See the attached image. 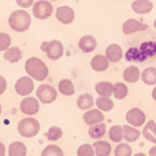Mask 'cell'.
<instances>
[{"label":"cell","instance_id":"6da1fadb","mask_svg":"<svg viewBox=\"0 0 156 156\" xmlns=\"http://www.w3.org/2000/svg\"><path fill=\"white\" fill-rule=\"evenodd\" d=\"M25 71H26V74L32 78V80L40 81V82L45 81L49 74V69H48V66L45 65V62L36 56L29 58V59L25 62Z\"/></svg>","mask_w":156,"mask_h":156},{"label":"cell","instance_id":"7a4b0ae2","mask_svg":"<svg viewBox=\"0 0 156 156\" xmlns=\"http://www.w3.org/2000/svg\"><path fill=\"white\" fill-rule=\"evenodd\" d=\"M32 25V16L26 10H15L8 16V26L16 33H23Z\"/></svg>","mask_w":156,"mask_h":156},{"label":"cell","instance_id":"3957f363","mask_svg":"<svg viewBox=\"0 0 156 156\" xmlns=\"http://www.w3.org/2000/svg\"><path fill=\"white\" fill-rule=\"evenodd\" d=\"M18 133L25 138H33L38 134L40 132V122L34 119L33 116H26V118L21 119L16 126Z\"/></svg>","mask_w":156,"mask_h":156},{"label":"cell","instance_id":"277c9868","mask_svg":"<svg viewBox=\"0 0 156 156\" xmlns=\"http://www.w3.org/2000/svg\"><path fill=\"white\" fill-rule=\"evenodd\" d=\"M40 49L47 55V58L51 60H59L65 55V45L59 40L43 41L40 44Z\"/></svg>","mask_w":156,"mask_h":156},{"label":"cell","instance_id":"5b68a950","mask_svg":"<svg viewBox=\"0 0 156 156\" xmlns=\"http://www.w3.org/2000/svg\"><path fill=\"white\" fill-rule=\"evenodd\" d=\"M36 97L40 103L43 104H51L56 100L58 90L49 83H41L37 89H36Z\"/></svg>","mask_w":156,"mask_h":156},{"label":"cell","instance_id":"8992f818","mask_svg":"<svg viewBox=\"0 0 156 156\" xmlns=\"http://www.w3.org/2000/svg\"><path fill=\"white\" fill-rule=\"evenodd\" d=\"M32 12L36 19L44 21V19H48L52 15L54 5L48 0H37V2H34V4L32 7Z\"/></svg>","mask_w":156,"mask_h":156},{"label":"cell","instance_id":"52a82bcc","mask_svg":"<svg viewBox=\"0 0 156 156\" xmlns=\"http://www.w3.org/2000/svg\"><path fill=\"white\" fill-rule=\"evenodd\" d=\"M16 94L22 97H27L32 94V92L34 90V80H32L29 76H23L21 78H18L14 85Z\"/></svg>","mask_w":156,"mask_h":156},{"label":"cell","instance_id":"ba28073f","mask_svg":"<svg viewBox=\"0 0 156 156\" xmlns=\"http://www.w3.org/2000/svg\"><path fill=\"white\" fill-rule=\"evenodd\" d=\"M126 122H127V125L138 129V127L144 126L147 123V115L143 110H140L137 107L130 108L126 112Z\"/></svg>","mask_w":156,"mask_h":156},{"label":"cell","instance_id":"9c48e42d","mask_svg":"<svg viewBox=\"0 0 156 156\" xmlns=\"http://www.w3.org/2000/svg\"><path fill=\"white\" fill-rule=\"evenodd\" d=\"M19 110H21V112L25 114V115L33 116L40 110V101L37 100V97H32V96L23 97V100H22L21 104H19Z\"/></svg>","mask_w":156,"mask_h":156},{"label":"cell","instance_id":"30bf717a","mask_svg":"<svg viewBox=\"0 0 156 156\" xmlns=\"http://www.w3.org/2000/svg\"><path fill=\"white\" fill-rule=\"evenodd\" d=\"M145 30H148V25L138 21V19H134V18L127 19V21H125L123 25H122V32L126 36L137 33V32H145Z\"/></svg>","mask_w":156,"mask_h":156},{"label":"cell","instance_id":"8fae6325","mask_svg":"<svg viewBox=\"0 0 156 156\" xmlns=\"http://www.w3.org/2000/svg\"><path fill=\"white\" fill-rule=\"evenodd\" d=\"M55 16L56 19L63 25H70L76 19V11L70 7V5H60L55 11Z\"/></svg>","mask_w":156,"mask_h":156},{"label":"cell","instance_id":"7c38bea8","mask_svg":"<svg viewBox=\"0 0 156 156\" xmlns=\"http://www.w3.org/2000/svg\"><path fill=\"white\" fill-rule=\"evenodd\" d=\"M105 58L108 59V62L110 63H118L121 62L122 59H123L125 54H123V49H122V47L119 45V44H110V45L105 48V52H104Z\"/></svg>","mask_w":156,"mask_h":156},{"label":"cell","instance_id":"4fadbf2b","mask_svg":"<svg viewBox=\"0 0 156 156\" xmlns=\"http://www.w3.org/2000/svg\"><path fill=\"white\" fill-rule=\"evenodd\" d=\"M82 119H83V122H85V125L93 126V125L104 122V114L100 110H97V108H92V110L85 111V114L82 115Z\"/></svg>","mask_w":156,"mask_h":156},{"label":"cell","instance_id":"5bb4252c","mask_svg":"<svg viewBox=\"0 0 156 156\" xmlns=\"http://www.w3.org/2000/svg\"><path fill=\"white\" fill-rule=\"evenodd\" d=\"M97 47V40L92 34H85L78 40V48L83 54H90L96 49Z\"/></svg>","mask_w":156,"mask_h":156},{"label":"cell","instance_id":"9a60e30c","mask_svg":"<svg viewBox=\"0 0 156 156\" xmlns=\"http://www.w3.org/2000/svg\"><path fill=\"white\" fill-rule=\"evenodd\" d=\"M125 59L130 63H143V62H145V60H148V58H147L145 54L140 49V47H130V48L125 52Z\"/></svg>","mask_w":156,"mask_h":156},{"label":"cell","instance_id":"2e32d148","mask_svg":"<svg viewBox=\"0 0 156 156\" xmlns=\"http://www.w3.org/2000/svg\"><path fill=\"white\" fill-rule=\"evenodd\" d=\"M90 67H92V70L96 71V73H103V71H105L110 67V62H108V59L105 58V55L97 54L90 59Z\"/></svg>","mask_w":156,"mask_h":156},{"label":"cell","instance_id":"e0dca14e","mask_svg":"<svg viewBox=\"0 0 156 156\" xmlns=\"http://www.w3.org/2000/svg\"><path fill=\"white\" fill-rule=\"evenodd\" d=\"M154 10V3L151 0H133L132 3V11L140 15L149 14Z\"/></svg>","mask_w":156,"mask_h":156},{"label":"cell","instance_id":"ac0fdd59","mask_svg":"<svg viewBox=\"0 0 156 156\" xmlns=\"http://www.w3.org/2000/svg\"><path fill=\"white\" fill-rule=\"evenodd\" d=\"M122 77H123V81L127 83H136L137 81L141 80V70L137 67V66H129V67H126L123 70V74H122Z\"/></svg>","mask_w":156,"mask_h":156},{"label":"cell","instance_id":"d6986e66","mask_svg":"<svg viewBox=\"0 0 156 156\" xmlns=\"http://www.w3.org/2000/svg\"><path fill=\"white\" fill-rule=\"evenodd\" d=\"M141 136L145 138L148 143H152L156 145V122L155 121H148L143 126V132Z\"/></svg>","mask_w":156,"mask_h":156},{"label":"cell","instance_id":"ffe728a7","mask_svg":"<svg viewBox=\"0 0 156 156\" xmlns=\"http://www.w3.org/2000/svg\"><path fill=\"white\" fill-rule=\"evenodd\" d=\"M94 90L100 97H111L114 93V83L108 81H100L94 85Z\"/></svg>","mask_w":156,"mask_h":156},{"label":"cell","instance_id":"44dd1931","mask_svg":"<svg viewBox=\"0 0 156 156\" xmlns=\"http://www.w3.org/2000/svg\"><path fill=\"white\" fill-rule=\"evenodd\" d=\"M93 149L96 156H110L112 152V147L108 141L104 140H97L93 143Z\"/></svg>","mask_w":156,"mask_h":156},{"label":"cell","instance_id":"7402d4cb","mask_svg":"<svg viewBox=\"0 0 156 156\" xmlns=\"http://www.w3.org/2000/svg\"><path fill=\"white\" fill-rule=\"evenodd\" d=\"M58 92L63 94V96H73L76 93V86H74L73 81L69 78H63L58 83Z\"/></svg>","mask_w":156,"mask_h":156},{"label":"cell","instance_id":"603a6c76","mask_svg":"<svg viewBox=\"0 0 156 156\" xmlns=\"http://www.w3.org/2000/svg\"><path fill=\"white\" fill-rule=\"evenodd\" d=\"M94 105V99L90 93H82L78 96L77 99V107L82 111L92 110V107Z\"/></svg>","mask_w":156,"mask_h":156},{"label":"cell","instance_id":"cb8c5ba5","mask_svg":"<svg viewBox=\"0 0 156 156\" xmlns=\"http://www.w3.org/2000/svg\"><path fill=\"white\" fill-rule=\"evenodd\" d=\"M105 133H107V126L104 125V122L93 125V126H89V130H88L89 137L93 138V140H96V141L101 140V138L105 136Z\"/></svg>","mask_w":156,"mask_h":156},{"label":"cell","instance_id":"d4e9b609","mask_svg":"<svg viewBox=\"0 0 156 156\" xmlns=\"http://www.w3.org/2000/svg\"><path fill=\"white\" fill-rule=\"evenodd\" d=\"M22 51L18 47H10L7 51L3 54V58H4L5 62L8 63H18L19 60L22 59Z\"/></svg>","mask_w":156,"mask_h":156},{"label":"cell","instance_id":"484cf974","mask_svg":"<svg viewBox=\"0 0 156 156\" xmlns=\"http://www.w3.org/2000/svg\"><path fill=\"white\" fill-rule=\"evenodd\" d=\"M123 127V138L126 143H134L140 138L141 136V132L137 129V127H133L130 125H125Z\"/></svg>","mask_w":156,"mask_h":156},{"label":"cell","instance_id":"4316f807","mask_svg":"<svg viewBox=\"0 0 156 156\" xmlns=\"http://www.w3.org/2000/svg\"><path fill=\"white\" fill-rule=\"evenodd\" d=\"M7 154L8 156H26L27 154V149L26 145L21 141H14V143L10 144L7 149Z\"/></svg>","mask_w":156,"mask_h":156},{"label":"cell","instance_id":"83f0119b","mask_svg":"<svg viewBox=\"0 0 156 156\" xmlns=\"http://www.w3.org/2000/svg\"><path fill=\"white\" fill-rule=\"evenodd\" d=\"M141 81L145 85L155 86L156 85V67H147L145 70L141 71Z\"/></svg>","mask_w":156,"mask_h":156},{"label":"cell","instance_id":"f1b7e54d","mask_svg":"<svg viewBox=\"0 0 156 156\" xmlns=\"http://www.w3.org/2000/svg\"><path fill=\"white\" fill-rule=\"evenodd\" d=\"M108 138H110V141H112L115 144L122 143V140H123V127L119 126V125L111 126L108 129Z\"/></svg>","mask_w":156,"mask_h":156},{"label":"cell","instance_id":"f546056e","mask_svg":"<svg viewBox=\"0 0 156 156\" xmlns=\"http://www.w3.org/2000/svg\"><path fill=\"white\" fill-rule=\"evenodd\" d=\"M94 104H96L97 110H100L101 112H108L114 108V101L111 97H97L94 100Z\"/></svg>","mask_w":156,"mask_h":156},{"label":"cell","instance_id":"4dcf8cb0","mask_svg":"<svg viewBox=\"0 0 156 156\" xmlns=\"http://www.w3.org/2000/svg\"><path fill=\"white\" fill-rule=\"evenodd\" d=\"M129 94V88L125 82H116L114 83V93L112 96L115 97L116 100H123L125 97Z\"/></svg>","mask_w":156,"mask_h":156},{"label":"cell","instance_id":"1f68e13d","mask_svg":"<svg viewBox=\"0 0 156 156\" xmlns=\"http://www.w3.org/2000/svg\"><path fill=\"white\" fill-rule=\"evenodd\" d=\"M140 49L144 52V54H145V56L148 58V59L155 58L156 56V41H154V40L144 41V43H141Z\"/></svg>","mask_w":156,"mask_h":156},{"label":"cell","instance_id":"d6a6232c","mask_svg":"<svg viewBox=\"0 0 156 156\" xmlns=\"http://www.w3.org/2000/svg\"><path fill=\"white\" fill-rule=\"evenodd\" d=\"M115 156H133V149L129 145V143H119L114 149Z\"/></svg>","mask_w":156,"mask_h":156},{"label":"cell","instance_id":"836d02e7","mask_svg":"<svg viewBox=\"0 0 156 156\" xmlns=\"http://www.w3.org/2000/svg\"><path fill=\"white\" fill-rule=\"evenodd\" d=\"M45 136H47V140L54 141V143H55V141H58V140H60V138H62L63 130L60 129L59 126H51L48 130H47Z\"/></svg>","mask_w":156,"mask_h":156},{"label":"cell","instance_id":"e575fe53","mask_svg":"<svg viewBox=\"0 0 156 156\" xmlns=\"http://www.w3.org/2000/svg\"><path fill=\"white\" fill-rule=\"evenodd\" d=\"M41 156H65L62 148L55 144H51V145H47L45 148L41 152Z\"/></svg>","mask_w":156,"mask_h":156},{"label":"cell","instance_id":"d590c367","mask_svg":"<svg viewBox=\"0 0 156 156\" xmlns=\"http://www.w3.org/2000/svg\"><path fill=\"white\" fill-rule=\"evenodd\" d=\"M77 156H96L94 155V149L92 144H82L78 147Z\"/></svg>","mask_w":156,"mask_h":156},{"label":"cell","instance_id":"8d00e7d4","mask_svg":"<svg viewBox=\"0 0 156 156\" xmlns=\"http://www.w3.org/2000/svg\"><path fill=\"white\" fill-rule=\"evenodd\" d=\"M11 47V37L8 33H0V52H5Z\"/></svg>","mask_w":156,"mask_h":156},{"label":"cell","instance_id":"74e56055","mask_svg":"<svg viewBox=\"0 0 156 156\" xmlns=\"http://www.w3.org/2000/svg\"><path fill=\"white\" fill-rule=\"evenodd\" d=\"M15 3H16V5H18L19 8L25 10V8L33 7V4H34V0H15Z\"/></svg>","mask_w":156,"mask_h":156},{"label":"cell","instance_id":"f35d334b","mask_svg":"<svg viewBox=\"0 0 156 156\" xmlns=\"http://www.w3.org/2000/svg\"><path fill=\"white\" fill-rule=\"evenodd\" d=\"M7 89V80L3 76H0V94H3Z\"/></svg>","mask_w":156,"mask_h":156},{"label":"cell","instance_id":"ab89813d","mask_svg":"<svg viewBox=\"0 0 156 156\" xmlns=\"http://www.w3.org/2000/svg\"><path fill=\"white\" fill-rule=\"evenodd\" d=\"M0 156H5V147L3 143H0Z\"/></svg>","mask_w":156,"mask_h":156},{"label":"cell","instance_id":"60d3db41","mask_svg":"<svg viewBox=\"0 0 156 156\" xmlns=\"http://www.w3.org/2000/svg\"><path fill=\"white\" fill-rule=\"evenodd\" d=\"M148 156H156V145H155V147H152V148L149 149Z\"/></svg>","mask_w":156,"mask_h":156},{"label":"cell","instance_id":"b9f144b4","mask_svg":"<svg viewBox=\"0 0 156 156\" xmlns=\"http://www.w3.org/2000/svg\"><path fill=\"white\" fill-rule=\"evenodd\" d=\"M151 96H152V99L156 101V85L154 86V89H152V92H151Z\"/></svg>","mask_w":156,"mask_h":156},{"label":"cell","instance_id":"7bdbcfd3","mask_svg":"<svg viewBox=\"0 0 156 156\" xmlns=\"http://www.w3.org/2000/svg\"><path fill=\"white\" fill-rule=\"evenodd\" d=\"M133 156H147L145 154H143V152H137V154H134Z\"/></svg>","mask_w":156,"mask_h":156},{"label":"cell","instance_id":"ee69618b","mask_svg":"<svg viewBox=\"0 0 156 156\" xmlns=\"http://www.w3.org/2000/svg\"><path fill=\"white\" fill-rule=\"evenodd\" d=\"M154 27L156 29V18H155V21H154Z\"/></svg>","mask_w":156,"mask_h":156},{"label":"cell","instance_id":"f6af8a7d","mask_svg":"<svg viewBox=\"0 0 156 156\" xmlns=\"http://www.w3.org/2000/svg\"><path fill=\"white\" fill-rule=\"evenodd\" d=\"M2 111H3V108H2V104H0V115H2Z\"/></svg>","mask_w":156,"mask_h":156},{"label":"cell","instance_id":"bcb514c9","mask_svg":"<svg viewBox=\"0 0 156 156\" xmlns=\"http://www.w3.org/2000/svg\"><path fill=\"white\" fill-rule=\"evenodd\" d=\"M48 2H58V0H48Z\"/></svg>","mask_w":156,"mask_h":156}]
</instances>
